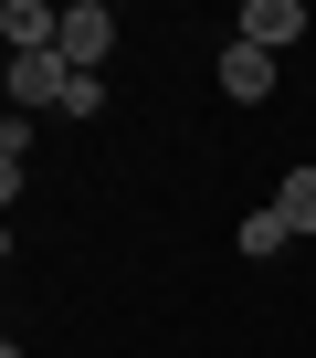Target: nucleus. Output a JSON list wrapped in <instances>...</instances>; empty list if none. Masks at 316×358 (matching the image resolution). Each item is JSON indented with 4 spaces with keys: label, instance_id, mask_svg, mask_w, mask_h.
Here are the masks:
<instances>
[{
    "label": "nucleus",
    "instance_id": "5",
    "mask_svg": "<svg viewBox=\"0 0 316 358\" xmlns=\"http://www.w3.org/2000/svg\"><path fill=\"white\" fill-rule=\"evenodd\" d=\"M0 32H11V53H53V43H64V11H43V0H0Z\"/></svg>",
    "mask_w": 316,
    "mask_h": 358
},
{
    "label": "nucleus",
    "instance_id": "1",
    "mask_svg": "<svg viewBox=\"0 0 316 358\" xmlns=\"http://www.w3.org/2000/svg\"><path fill=\"white\" fill-rule=\"evenodd\" d=\"M64 95H74V64L64 53H11V106L22 116H43V106L64 116Z\"/></svg>",
    "mask_w": 316,
    "mask_h": 358
},
{
    "label": "nucleus",
    "instance_id": "8",
    "mask_svg": "<svg viewBox=\"0 0 316 358\" xmlns=\"http://www.w3.org/2000/svg\"><path fill=\"white\" fill-rule=\"evenodd\" d=\"M22 148H32V116L11 106V116H0V158H22Z\"/></svg>",
    "mask_w": 316,
    "mask_h": 358
},
{
    "label": "nucleus",
    "instance_id": "2",
    "mask_svg": "<svg viewBox=\"0 0 316 358\" xmlns=\"http://www.w3.org/2000/svg\"><path fill=\"white\" fill-rule=\"evenodd\" d=\"M74 74H95L106 53H116V11H106V0H74V11H64V43H53Z\"/></svg>",
    "mask_w": 316,
    "mask_h": 358
},
{
    "label": "nucleus",
    "instance_id": "10",
    "mask_svg": "<svg viewBox=\"0 0 316 358\" xmlns=\"http://www.w3.org/2000/svg\"><path fill=\"white\" fill-rule=\"evenodd\" d=\"M0 253H11V222H0Z\"/></svg>",
    "mask_w": 316,
    "mask_h": 358
},
{
    "label": "nucleus",
    "instance_id": "9",
    "mask_svg": "<svg viewBox=\"0 0 316 358\" xmlns=\"http://www.w3.org/2000/svg\"><path fill=\"white\" fill-rule=\"evenodd\" d=\"M22 201V158H0V211H11Z\"/></svg>",
    "mask_w": 316,
    "mask_h": 358
},
{
    "label": "nucleus",
    "instance_id": "7",
    "mask_svg": "<svg viewBox=\"0 0 316 358\" xmlns=\"http://www.w3.org/2000/svg\"><path fill=\"white\" fill-rule=\"evenodd\" d=\"M243 253H253V264L285 253V211H253V222H243Z\"/></svg>",
    "mask_w": 316,
    "mask_h": 358
},
{
    "label": "nucleus",
    "instance_id": "4",
    "mask_svg": "<svg viewBox=\"0 0 316 358\" xmlns=\"http://www.w3.org/2000/svg\"><path fill=\"white\" fill-rule=\"evenodd\" d=\"M222 95H232V106H264V95H274V53L222 43Z\"/></svg>",
    "mask_w": 316,
    "mask_h": 358
},
{
    "label": "nucleus",
    "instance_id": "3",
    "mask_svg": "<svg viewBox=\"0 0 316 358\" xmlns=\"http://www.w3.org/2000/svg\"><path fill=\"white\" fill-rule=\"evenodd\" d=\"M295 32H306V0H243V22H232V43L253 53H295Z\"/></svg>",
    "mask_w": 316,
    "mask_h": 358
},
{
    "label": "nucleus",
    "instance_id": "6",
    "mask_svg": "<svg viewBox=\"0 0 316 358\" xmlns=\"http://www.w3.org/2000/svg\"><path fill=\"white\" fill-rule=\"evenodd\" d=\"M274 211H285V232H316V169H295V179H285Z\"/></svg>",
    "mask_w": 316,
    "mask_h": 358
},
{
    "label": "nucleus",
    "instance_id": "11",
    "mask_svg": "<svg viewBox=\"0 0 316 358\" xmlns=\"http://www.w3.org/2000/svg\"><path fill=\"white\" fill-rule=\"evenodd\" d=\"M0 358H22V348H11V337H0Z\"/></svg>",
    "mask_w": 316,
    "mask_h": 358
}]
</instances>
